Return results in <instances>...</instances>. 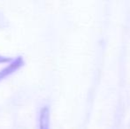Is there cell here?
I'll use <instances>...</instances> for the list:
<instances>
[{
  "instance_id": "obj_1",
  "label": "cell",
  "mask_w": 130,
  "mask_h": 129,
  "mask_svg": "<svg viewBox=\"0 0 130 129\" xmlns=\"http://www.w3.org/2000/svg\"><path fill=\"white\" fill-rule=\"evenodd\" d=\"M40 129H49V110L47 108L42 110L40 116Z\"/></svg>"
}]
</instances>
